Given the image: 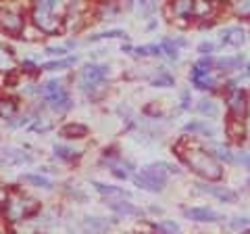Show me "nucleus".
I'll return each mask as SVG.
<instances>
[{"label":"nucleus","instance_id":"obj_1","mask_svg":"<svg viewBox=\"0 0 250 234\" xmlns=\"http://www.w3.org/2000/svg\"><path fill=\"white\" fill-rule=\"evenodd\" d=\"M173 153H177L179 161H182L186 167H190V171H194V174L198 178H202V180L219 182L223 178L221 161H217L213 155L208 153L207 146L198 144L196 140L182 138L173 146Z\"/></svg>","mask_w":250,"mask_h":234},{"label":"nucleus","instance_id":"obj_2","mask_svg":"<svg viewBox=\"0 0 250 234\" xmlns=\"http://www.w3.org/2000/svg\"><path fill=\"white\" fill-rule=\"evenodd\" d=\"M0 207H2V215L9 224L29 220V217H34L38 211H40V203L36 199L27 197V194H21L19 190H15L13 194L9 192V197L4 199V203Z\"/></svg>","mask_w":250,"mask_h":234},{"label":"nucleus","instance_id":"obj_3","mask_svg":"<svg viewBox=\"0 0 250 234\" xmlns=\"http://www.w3.org/2000/svg\"><path fill=\"white\" fill-rule=\"evenodd\" d=\"M65 19L67 17H62V13L40 9V6H34L29 13L31 25H36L46 36H59L62 32V27H65Z\"/></svg>","mask_w":250,"mask_h":234},{"label":"nucleus","instance_id":"obj_4","mask_svg":"<svg viewBox=\"0 0 250 234\" xmlns=\"http://www.w3.org/2000/svg\"><path fill=\"white\" fill-rule=\"evenodd\" d=\"M108 77V67L106 65H98V63H88L80 69V75H77V86L80 90L92 94L96 88H100Z\"/></svg>","mask_w":250,"mask_h":234},{"label":"nucleus","instance_id":"obj_5","mask_svg":"<svg viewBox=\"0 0 250 234\" xmlns=\"http://www.w3.org/2000/svg\"><path fill=\"white\" fill-rule=\"evenodd\" d=\"M223 100H225V109H228V117H238V119H246L248 113V100L250 94L246 90L231 86V88L223 90Z\"/></svg>","mask_w":250,"mask_h":234},{"label":"nucleus","instance_id":"obj_6","mask_svg":"<svg viewBox=\"0 0 250 234\" xmlns=\"http://www.w3.org/2000/svg\"><path fill=\"white\" fill-rule=\"evenodd\" d=\"M190 82L194 84V88H198L202 92H213V90H217L219 86H221L219 77H215L213 71L205 69L200 63L192 65V69H190Z\"/></svg>","mask_w":250,"mask_h":234},{"label":"nucleus","instance_id":"obj_7","mask_svg":"<svg viewBox=\"0 0 250 234\" xmlns=\"http://www.w3.org/2000/svg\"><path fill=\"white\" fill-rule=\"evenodd\" d=\"M0 29L6 36H21L25 29V17L23 13L15 9H2L0 11Z\"/></svg>","mask_w":250,"mask_h":234},{"label":"nucleus","instance_id":"obj_8","mask_svg":"<svg viewBox=\"0 0 250 234\" xmlns=\"http://www.w3.org/2000/svg\"><path fill=\"white\" fill-rule=\"evenodd\" d=\"M196 190L205 192V194H210V197H215L219 203H238V192L229 188V186L225 184H217V182H198L196 184Z\"/></svg>","mask_w":250,"mask_h":234},{"label":"nucleus","instance_id":"obj_9","mask_svg":"<svg viewBox=\"0 0 250 234\" xmlns=\"http://www.w3.org/2000/svg\"><path fill=\"white\" fill-rule=\"evenodd\" d=\"M248 40V32L242 25H225L219 29V44L228 48H242Z\"/></svg>","mask_w":250,"mask_h":234},{"label":"nucleus","instance_id":"obj_10","mask_svg":"<svg viewBox=\"0 0 250 234\" xmlns=\"http://www.w3.org/2000/svg\"><path fill=\"white\" fill-rule=\"evenodd\" d=\"M194 6L196 0H169V17L173 21L192 23L194 21Z\"/></svg>","mask_w":250,"mask_h":234},{"label":"nucleus","instance_id":"obj_11","mask_svg":"<svg viewBox=\"0 0 250 234\" xmlns=\"http://www.w3.org/2000/svg\"><path fill=\"white\" fill-rule=\"evenodd\" d=\"M184 217L190 222H198V224H217L223 220V215L217 213L210 207H188L184 209Z\"/></svg>","mask_w":250,"mask_h":234},{"label":"nucleus","instance_id":"obj_12","mask_svg":"<svg viewBox=\"0 0 250 234\" xmlns=\"http://www.w3.org/2000/svg\"><path fill=\"white\" fill-rule=\"evenodd\" d=\"M244 63H246L244 54H233V57H217L215 59V71L221 73V75L238 73Z\"/></svg>","mask_w":250,"mask_h":234},{"label":"nucleus","instance_id":"obj_13","mask_svg":"<svg viewBox=\"0 0 250 234\" xmlns=\"http://www.w3.org/2000/svg\"><path fill=\"white\" fill-rule=\"evenodd\" d=\"M31 161H34V157L21 149H0V167L25 165V163H31Z\"/></svg>","mask_w":250,"mask_h":234},{"label":"nucleus","instance_id":"obj_14","mask_svg":"<svg viewBox=\"0 0 250 234\" xmlns=\"http://www.w3.org/2000/svg\"><path fill=\"white\" fill-rule=\"evenodd\" d=\"M246 132H248V123L246 119H238V117H228V121H225V134L231 142L236 144H242L246 138Z\"/></svg>","mask_w":250,"mask_h":234},{"label":"nucleus","instance_id":"obj_15","mask_svg":"<svg viewBox=\"0 0 250 234\" xmlns=\"http://www.w3.org/2000/svg\"><path fill=\"white\" fill-rule=\"evenodd\" d=\"M182 130H184V134H188V136H207V138H215L217 136V128L213 126V123H208V119L188 121Z\"/></svg>","mask_w":250,"mask_h":234},{"label":"nucleus","instance_id":"obj_16","mask_svg":"<svg viewBox=\"0 0 250 234\" xmlns=\"http://www.w3.org/2000/svg\"><path fill=\"white\" fill-rule=\"evenodd\" d=\"M42 98H44V103L57 113H65L67 109H71V96H69V92L65 88L52 92V94H46Z\"/></svg>","mask_w":250,"mask_h":234},{"label":"nucleus","instance_id":"obj_17","mask_svg":"<svg viewBox=\"0 0 250 234\" xmlns=\"http://www.w3.org/2000/svg\"><path fill=\"white\" fill-rule=\"evenodd\" d=\"M106 207L115 211L119 217H125V215H142L144 211L140 207H136L131 201H123V197H117V199H106Z\"/></svg>","mask_w":250,"mask_h":234},{"label":"nucleus","instance_id":"obj_18","mask_svg":"<svg viewBox=\"0 0 250 234\" xmlns=\"http://www.w3.org/2000/svg\"><path fill=\"white\" fill-rule=\"evenodd\" d=\"M88 132H90L88 126L71 121V123H65V126H61L59 134H61L62 138H67V140H82V138L88 136Z\"/></svg>","mask_w":250,"mask_h":234},{"label":"nucleus","instance_id":"obj_19","mask_svg":"<svg viewBox=\"0 0 250 234\" xmlns=\"http://www.w3.org/2000/svg\"><path fill=\"white\" fill-rule=\"evenodd\" d=\"M94 190L98 194H103L106 199H117V197H123V199H131V194L127 190L119 188V186H113V184H104V182H92Z\"/></svg>","mask_w":250,"mask_h":234},{"label":"nucleus","instance_id":"obj_20","mask_svg":"<svg viewBox=\"0 0 250 234\" xmlns=\"http://www.w3.org/2000/svg\"><path fill=\"white\" fill-rule=\"evenodd\" d=\"M228 11L240 21H250V0H225Z\"/></svg>","mask_w":250,"mask_h":234},{"label":"nucleus","instance_id":"obj_21","mask_svg":"<svg viewBox=\"0 0 250 234\" xmlns=\"http://www.w3.org/2000/svg\"><path fill=\"white\" fill-rule=\"evenodd\" d=\"M208 153L213 155V157L217 161H221V163H236V155H233V151L229 149V146H225V144H219V142H210L208 146Z\"/></svg>","mask_w":250,"mask_h":234},{"label":"nucleus","instance_id":"obj_22","mask_svg":"<svg viewBox=\"0 0 250 234\" xmlns=\"http://www.w3.org/2000/svg\"><path fill=\"white\" fill-rule=\"evenodd\" d=\"M134 184L138 188L148 190V192H163L165 190V184L152 180V178H148L146 174H142V171H140V174H134Z\"/></svg>","mask_w":250,"mask_h":234},{"label":"nucleus","instance_id":"obj_23","mask_svg":"<svg viewBox=\"0 0 250 234\" xmlns=\"http://www.w3.org/2000/svg\"><path fill=\"white\" fill-rule=\"evenodd\" d=\"M196 111L198 115L202 117H208V119H215V117H219V105H217V100L213 98H200L198 103H196Z\"/></svg>","mask_w":250,"mask_h":234},{"label":"nucleus","instance_id":"obj_24","mask_svg":"<svg viewBox=\"0 0 250 234\" xmlns=\"http://www.w3.org/2000/svg\"><path fill=\"white\" fill-rule=\"evenodd\" d=\"M17 67V61H15L13 48H6V46L0 44V71L2 73H11Z\"/></svg>","mask_w":250,"mask_h":234},{"label":"nucleus","instance_id":"obj_25","mask_svg":"<svg viewBox=\"0 0 250 234\" xmlns=\"http://www.w3.org/2000/svg\"><path fill=\"white\" fill-rule=\"evenodd\" d=\"M21 182L29 184V186H36V188H44V190H52V186H54L52 180H48V178L42 176V174H23Z\"/></svg>","mask_w":250,"mask_h":234},{"label":"nucleus","instance_id":"obj_26","mask_svg":"<svg viewBox=\"0 0 250 234\" xmlns=\"http://www.w3.org/2000/svg\"><path fill=\"white\" fill-rule=\"evenodd\" d=\"M19 113V103L17 98H9V96H2L0 98V117L9 121L11 117H15Z\"/></svg>","mask_w":250,"mask_h":234},{"label":"nucleus","instance_id":"obj_27","mask_svg":"<svg viewBox=\"0 0 250 234\" xmlns=\"http://www.w3.org/2000/svg\"><path fill=\"white\" fill-rule=\"evenodd\" d=\"M83 228L92 230V232H104V230L111 228V222L104 220V217H98V215H85L83 217Z\"/></svg>","mask_w":250,"mask_h":234},{"label":"nucleus","instance_id":"obj_28","mask_svg":"<svg viewBox=\"0 0 250 234\" xmlns=\"http://www.w3.org/2000/svg\"><path fill=\"white\" fill-rule=\"evenodd\" d=\"M52 151L62 161H75V159L82 157V151H77V149H73V146H69V144H54Z\"/></svg>","mask_w":250,"mask_h":234},{"label":"nucleus","instance_id":"obj_29","mask_svg":"<svg viewBox=\"0 0 250 234\" xmlns=\"http://www.w3.org/2000/svg\"><path fill=\"white\" fill-rule=\"evenodd\" d=\"M150 86H154V88H171V86H175V77L165 69H161L150 77Z\"/></svg>","mask_w":250,"mask_h":234},{"label":"nucleus","instance_id":"obj_30","mask_svg":"<svg viewBox=\"0 0 250 234\" xmlns=\"http://www.w3.org/2000/svg\"><path fill=\"white\" fill-rule=\"evenodd\" d=\"M77 63V57H67V59H57V61H48V63H44L40 69L44 71H62V69H69Z\"/></svg>","mask_w":250,"mask_h":234},{"label":"nucleus","instance_id":"obj_31","mask_svg":"<svg viewBox=\"0 0 250 234\" xmlns=\"http://www.w3.org/2000/svg\"><path fill=\"white\" fill-rule=\"evenodd\" d=\"M88 40L90 42H100V40H127V32H123V29H108V32L92 34Z\"/></svg>","mask_w":250,"mask_h":234},{"label":"nucleus","instance_id":"obj_32","mask_svg":"<svg viewBox=\"0 0 250 234\" xmlns=\"http://www.w3.org/2000/svg\"><path fill=\"white\" fill-rule=\"evenodd\" d=\"M134 57H163V48H161V44L136 46V48H134Z\"/></svg>","mask_w":250,"mask_h":234},{"label":"nucleus","instance_id":"obj_33","mask_svg":"<svg viewBox=\"0 0 250 234\" xmlns=\"http://www.w3.org/2000/svg\"><path fill=\"white\" fill-rule=\"evenodd\" d=\"M161 48H163V57H167L171 61L179 59V46L171 40V38H163V40H161Z\"/></svg>","mask_w":250,"mask_h":234},{"label":"nucleus","instance_id":"obj_34","mask_svg":"<svg viewBox=\"0 0 250 234\" xmlns=\"http://www.w3.org/2000/svg\"><path fill=\"white\" fill-rule=\"evenodd\" d=\"M136 2H138V9H140L142 19L152 17V15L156 13V9H159V2H156V0H136Z\"/></svg>","mask_w":250,"mask_h":234},{"label":"nucleus","instance_id":"obj_35","mask_svg":"<svg viewBox=\"0 0 250 234\" xmlns=\"http://www.w3.org/2000/svg\"><path fill=\"white\" fill-rule=\"evenodd\" d=\"M36 121H31L29 123V132H36V134H42V132H48V130H52V121L50 119H46V117H34Z\"/></svg>","mask_w":250,"mask_h":234},{"label":"nucleus","instance_id":"obj_36","mask_svg":"<svg viewBox=\"0 0 250 234\" xmlns=\"http://www.w3.org/2000/svg\"><path fill=\"white\" fill-rule=\"evenodd\" d=\"M228 226L231 230H248L250 228V217L248 215H233Z\"/></svg>","mask_w":250,"mask_h":234},{"label":"nucleus","instance_id":"obj_37","mask_svg":"<svg viewBox=\"0 0 250 234\" xmlns=\"http://www.w3.org/2000/svg\"><path fill=\"white\" fill-rule=\"evenodd\" d=\"M152 228H154V230H159V232L175 234V232H179V224H177V222H173V220H161L159 224H154Z\"/></svg>","mask_w":250,"mask_h":234},{"label":"nucleus","instance_id":"obj_38","mask_svg":"<svg viewBox=\"0 0 250 234\" xmlns=\"http://www.w3.org/2000/svg\"><path fill=\"white\" fill-rule=\"evenodd\" d=\"M65 86H62V82L59 80H50V82H46L40 86V94L46 96V94H52V92H57V90H62Z\"/></svg>","mask_w":250,"mask_h":234},{"label":"nucleus","instance_id":"obj_39","mask_svg":"<svg viewBox=\"0 0 250 234\" xmlns=\"http://www.w3.org/2000/svg\"><path fill=\"white\" fill-rule=\"evenodd\" d=\"M192 92L188 90V88H184L182 90V98H179V109H182V111H190L192 109Z\"/></svg>","mask_w":250,"mask_h":234},{"label":"nucleus","instance_id":"obj_40","mask_svg":"<svg viewBox=\"0 0 250 234\" xmlns=\"http://www.w3.org/2000/svg\"><path fill=\"white\" fill-rule=\"evenodd\" d=\"M73 46H75V42H69L65 46H48L44 52L46 54H52V57H62V54L67 52V48H73Z\"/></svg>","mask_w":250,"mask_h":234},{"label":"nucleus","instance_id":"obj_41","mask_svg":"<svg viewBox=\"0 0 250 234\" xmlns=\"http://www.w3.org/2000/svg\"><path fill=\"white\" fill-rule=\"evenodd\" d=\"M61 0H34V6H40V9H48V11H59Z\"/></svg>","mask_w":250,"mask_h":234},{"label":"nucleus","instance_id":"obj_42","mask_svg":"<svg viewBox=\"0 0 250 234\" xmlns=\"http://www.w3.org/2000/svg\"><path fill=\"white\" fill-rule=\"evenodd\" d=\"M29 119H31V117H27V115H15V117H11V119H9V126H11V128L27 126Z\"/></svg>","mask_w":250,"mask_h":234},{"label":"nucleus","instance_id":"obj_43","mask_svg":"<svg viewBox=\"0 0 250 234\" xmlns=\"http://www.w3.org/2000/svg\"><path fill=\"white\" fill-rule=\"evenodd\" d=\"M196 50H198L200 54H213V52L217 50V44H215V42L205 40V42H200V44L196 46Z\"/></svg>","mask_w":250,"mask_h":234},{"label":"nucleus","instance_id":"obj_44","mask_svg":"<svg viewBox=\"0 0 250 234\" xmlns=\"http://www.w3.org/2000/svg\"><path fill=\"white\" fill-rule=\"evenodd\" d=\"M236 161L240 163L242 167H246V169L250 171V153H248V151H238V155H236Z\"/></svg>","mask_w":250,"mask_h":234},{"label":"nucleus","instance_id":"obj_45","mask_svg":"<svg viewBox=\"0 0 250 234\" xmlns=\"http://www.w3.org/2000/svg\"><path fill=\"white\" fill-rule=\"evenodd\" d=\"M111 174L115 178H119V180H127V178H129V169H119V165H115V167H111Z\"/></svg>","mask_w":250,"mask_h":234},{"label":"nucleus","instance_id":"obj_46","mask_svg":"<svg viewBox=\"0 0 250 234\" xmlns=\"http://www.w3.org/2000/svg\"><path fill=\"white\" fill-rule=\"evenodd\" d=\"M246 77H250V61H246V63L242 65V69L238 71V80H246Z\"/></svg>","mask_w":250,"mask_h":234},{"label":"nucleus","instance_id":"obj_47","mask_svg":"<svg viewBox=\"0 0 250 234\" xmlns=\"http://www.w3.org/2000/svg\"><path fill=\"white\" fill-rule=\"evenodd\" d=\"M165 167H167L169 174H182V169H179L177 165H173V163H165Z\"/></svg>","mask_w":250,"mask_h":234},{"label":"nucleus","instance_id":"obj_48","mask_svg":"<svg viewBox=\"0 0 250 234\" xmlns=\"http://www.w3.org/2000/svg\"><path fill=\"white\" fill-rule=\"evenodd\" d=\"M171 40H173L179 48H182V46H188V40H186V38H182V36H175V38H171Z\"/></svg>","mask_w":250,"mask_h":234},{"label":"nucleus","instance_id":"obj_49","mask_svg":"<svg viewBox=\"0 0 250 234\" xmlns=\"http://www.w3.org/2000/svg\"><path fill=\"white\" fill-rule=\"evenodd\" d=\"M6 197H9V190H6L4 186L0 184V205H2V203H4V199H6Z\"/></svg>","mask_w":250,"mask_h":234},{"label":"nucleus","instance_id":"obj_50","mask_svg":"<svg viewBox=\"0 0 250 234\" xmlns=\"http://www.w3.org/2000/svg\"><path fill=\"white\" fill-rule=\"evenodd\" d=\"M121 50H123L125 54H131V57H134V46H129V44H123V46H121Z\"/></svg>","mask_w":250,"mask_h":234},{"label":"nucleus","instance_id":"obj_51","mask_svg":"<svg viewBox=\"0 0 250 234\" xmlns=\"http://www.w3.org/2000/svg\"><path fill=\"white\" fill-rule=\"evenodd\" d=\"M248 23H250V21H248Z\"/></svg>","mask_w":250,"mask_h":234}]
</instances>
